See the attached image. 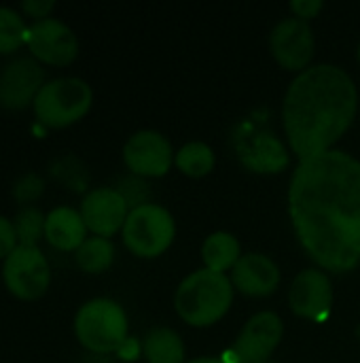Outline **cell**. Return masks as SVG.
I'll return each instance as SVG.
<instances>
[{"label": "cell", "instance_id": "cell-1", "mask_svg": "<svg viewBox=\"0 0 360 363\" xmlns=\"http://www.w3.org/2000/svg\"><path fill=\"white\" fill-rule=\"evenodd\" d=\"M289 213L301 247L323 270L348 272L359 266L360 160L344 149L299 160Z\"/></svg>", "mask_w": 360, "mask_h": 363}, {"label": "cell", "instance_id": "cell-2", "mask_svg": "<svg viewBox=\"0 0 360 363\" xmlns=\"http://www.w3.org/2000/svg\"><path fill=\"white\" fill-rule=\"evenodd\" d=\"M359 111V89L348 70L335 64H314L289 85L282 121L291 149L299 160L331 151L352 125Z\"/></svg>", "mask_w": 360, "mask_h": 363}, {"label": "cell", "instance_id": "cell-3", "mask_svg": "<svg viewBox=\"0 0 360 363\" xmlns=\"http://www.w3.org/2000/svg\"><path fill=\"white\" fill-rule=\"evenodd\" d=\"M233 283L227 274L208 268L185 277L174 294V306L182 321L193 328H208L223 319L233 302Z\"/></svg>", "mask_w": 360, "mask_h": 363}, {"label": "cell", "instance_id": "cell-4", "mask_svg": "<svg viewBox=\"0 0 360 363\" xmlns=\"http://www.w3.org/2000/svg\"><path fill=\"white\" fill-rule=\"evenodd\" d=\"M127 315L121 304L108 298H93L85 302L74 317L76 340L91 353L121 351L127 338Z\"/></svg>", "mask_w": 360, "mask_h": 363}, {"label": "cell", "instance_id": "cell-5", "mask_svg": "<svg viewBox=\"0 0 360 363\" xmlns=\"http://www.w3.org/2000/svg\"><path fill=\"white\" fill-rule=\"evenodd\" d=\"M93 91L85 79L57 77L47 81L34 98L36 119L47 128H66L91 108Z\"/></svg>", "mask_w": 360, "mask_h": 363}, {"label": "cell", "instance_id": "cell-6", "mask_svg": "<svg viewBox=\"0 0 360 363\" xmlns=\"http://www.w3.org/2000/svg\"><path fill=\"white\" fill-rule=\"evenodd\" d=\"M125 247L138 257H157L170 249L176 236V221L172 213L155 202L136 204L129 208L121 230Z\"/></svg>", "mask_w": 360, "mask_h": 363}, {"label": "cell", "instance_id": "cell-7", "mask_svg": "<svg viewBox=\"0 0 360 363\" xmlns=\"http://www.w3.org/2000/svg\"><path fill=\"white\" fill-rule=\"evenodd\" d=\"M233 147L238 160L252 172L276 174L286 170L291 153L286 145L263 121L246 119L233 132Z\"/></svg>", "mask_w": 360, "mask_h": 363}, {"label": "cell", "instance_id": "cell-8", "mask_svg": "<svg viewBox=\"0 0 360 363\" xmlns=\"http://www.w3.org/2000/svg\"><path fill=\"white\" fill-rule=\"evenodd\" d=\"M2 277L6 289L19 300H38L49 289L51 270L38 247L17 245V249L4 259Z\"/></svg>", "mask_w": 360, "mask_h": 363}, {"label": "cell", "instance_id": "cell-9", "mask_svg": "<svg viewBox=\"0 0 360 363\" xmlns=\"http://www.w3.org/2000/svg\"><path fill=\"white\" fill-rule=\"evenodd\" d=\"M284 336V323L274 311H261L252 315L242 328L236 347L229 349L223 359L227 363H265L278 349Z\"/></svg>", "mask_w": 360, "mask_h": 363}, {"label": "cell", "instance_id": "cell-10", "mask_svg": "<svg viewBox=\"0 0 360 363\" xmlns=\"http://www.w3.org/2000/svg\"><path fill=\"white\" fill-rule=\"evenodd\" d=\"M269 49L282 68L295 70L299 74L301 70L310 68L314 57V30L306 19L284 17L269 32Z\"/></svg>", "mask_w": 360, "mask_h": 363}, {"label": "cell", "instance_id": "cell-11", "mask_svg": "<svg viewBox=\"0 0 360 363\" xmlns=\"http://www.w3.org/2000/svg\"><path fill=\"white\" fill-rule=\"evenodd\" d=\"M174 157L170 138L157 130H138L123 145V162L138 177H163Z\"/></svg>", "mask_w": 360, "mask_h": 363}, {"label": "cell", "instance_id": "cell-12", "mask_svg": "<svg viewBox=\"0 0 360 363\" xmlns=\"http://www.w3.org/2000/svg\"><path fill=\"white\" fill-rule=\"evenodd\" d=\"M25 43L32 55L51 66H66L79 55V38L62 19H38L28 28Z\"/></svg>", "mask_w": 360, "mask_h": 363}, {"label": "cell", "instance_id": "cell-13", "mask_svg": "<svg viewBox=\"0 0 360 363\" xmlns=\"http://www.w3.org/2000/svg\"><path fill=\"white\" fill-rule=\"evenodd\" d=\"M129 215V202L115 187H95L85 194L81 202V217L93 236H112L123 230Z\"/></svg>", "mask_w": 360, "mask_h": 363}, {"label": "cell", "instance_id": "cell-14", "mask_svg": "<svg viewBox=\"0 0 360 363\" xmlns=\"http://www.w3.org/2000/svg\"><path fill=\"white\" fill-rule=\"evenodd\" d=\"M289 304L295 315L312 321L327 319L333 306V283L323 268L301 270L289 289Z\"/></svg>", "mask_w": 360, "mask_h": 363}, {"label": "cell", "instance_id": "cell-15", "mask_svg": "<svg viewBox=\"0 0 360 363\" xmlns=\"http://www.w3.org/2000/svg\"><path fill=\"white\" fill-rule=\"evenodd\" d=\"M45 85V70L34 57H17L0 70V106L8 111L34 104L40 87Z\"/></svg>", "mask_w": 360, "mask_h": 363}, {"label": "cell", "instance_id": "cell-16", "mask_svg": "<svg viewBox=\"0 0 360 363\" xmlns=\"http://www.w3.org/2000/svg\"><path fill=\"white\" fill-rule=\"evenodd\" d=\"M231 283L246 296L263 298L280 285V268L265 253H246L231 270Z\"/></svg>", "mask_w": 360, "mask_h": 363}, {"label": "cell", "instance_id": "cell-17", "mask_svg": "<svg viewBox=\"0 0 360 363\" xmlns=\"http://www.w3.org/2000/svg\"><path fill=\"white\" fill-rule=\"evenodd\" d=\"M85 234L87 225L81 217V211L70 206H57L45 219V238L59 251H76L87 240Z\"/></svg>", "mask_w": 360, "mask_h": 363}, {"label": "cell", "instance_id": "cell-18", "mask_svg": "<svg viewBox=\"0 0 360 363\" xmlns=\"http://www.w3.org/2000/svg\"><path fill=\"white\" fill-rule=\"evenodd\" d=\"M242 257V247L240 240L225 230L212 232L204 245H202V259H204V268L214 270V272H227L233 270V266L240 262Z\"/></svg>", "mask_w": 360, "mask_h": 363}, {"label": "cell", "instance_id": "cell-19", "mask_svg": "<svg viewBox=\"0 0 360 363\" xmlns=\"http://www.w3.org/2000/svg\"><path fill=\"white\" fill-rule=\"evenodd\" d=\"M142 353L149 363H185V342L172 328H153L142 340Z\"/></svg>", "mask_w": 360, "mask_h": 363}, {"label": "cell", "instance_id": "cell-20", "mask_svg": "<svg viewBox=\"0 0 360 363\" xmlns=\"http://www.w3.org/2000/svg\"><path fill=\"white\" fill-rule=\"evenodd\" d=\"M74 259L83 272L100 274L110 268L115 259V245L104 236H91L76 249Z\"/></svg>", "mask_w": 360, "mask_h": 363}, {"label": "cell", "instance_id": "cell-21", "mask_svg": "<svg viewBox=\"0 0 360 363\" xmlns=\"http://www.w3.org/2000/svg\"><path fill=\"white\" fill-rule=\"evenodd\" d=\"M214 162H216L214 151L204 140L185 143L176 151V157H174V164L178 166V170L189 177H206L208 172H212Z\"/></svg>", "mask_w": 360, "mask_h": 363}, {"label": "cell", "instance_id": "cell-22", "mask_svg": "<svg viewBox=\"0 0 360 363\" xmlns=\"http://www.w3.org/2000/svg\"><path fill=\"white\" fill-rule=\"evenodd\" d=\"M28 36V28L23 17L11 9V6H0V53H13L17 51Z\"/></svg>", "mask_w": 360, "mask_h": 363}, {"label": "cell", "instance_id": "cell-23", "mask_svg": "<svg viewBox=\"0 0 360 363\" xmlns=\"http://www.w3.org/2000/svg\"><path fill=\"white\" fill-rule=\"evenodd\" d=\"M45 219L47 217L38 208H32V206L21 208L13 221L19 245L36 247V242L45 236Z\"/></svg>", "mask_w": 360, "mask_h": 363}, {"label": "cell", "instance_id": "cell-24", "mask_svg": "<svg viewBox=\"0 0 360 363\" xmlns=\"http://www.w3.org/2000/svg\"><path fill=\"white\" fill-rule=\"evenodd\" d=\"M13 194H15V198L19 202H32V200H36L42 194V181H40V177H36V174H23L15 183Z\"/></svg>", "mask_w": 360, "mask_h": 363}, {"label": "cell", "instance_id": "cell-25", "mask_svg": "<svg viewBox=\"0 0 360 363\" xmlns=\"http://www.w3.org/2000/svg\"><path fill=\"white\" fill-rule=\"evenodd\" d=\"M17 249V232L11 219L0 215V257H8Z\"/></svg>", "mask_w": 360, "mask_h": 363}, {"label": "cell", "instance_id": "cell-26", "mask_svg": "<svg viewBox=\"0 0 360 363\" xmlns=\"http://www.w3.org/2000/svg\"><path fill=\"white\" fill-rule=\"evenodd\" d=\"M323 6H325L323 0H293V2H291L293 15L299 17V19H306V21H308L310 17H316V15L320 13Z\"/></svg>", "mask_w": 360, "mask_h": 363}, {"label": "cell", "instance_id": "cell-27", "mask_svg": "<svg viewBox=\"0 0 360 363\" xmlns=\"http://www.w3.org/2000/svg\"><path fill=\"white\" fill-rule=\"evenodd\" d=\"M55 2L53 0H23L21 2V9L30 15V17H36L38 19H47L49 13L53 11Z\"/></svg>", "mask_w": 360, "mask_h": 363}, {"label": "cell", "instance_id": "cell-28", "mask_svg": "<svg viewBox=\"0 0 360 363\" xmlns=\"http://www.w3.org/2000/svg\"><path fill=\"white\" fill-rule=\"evenodd\" d=\"M187 363H227L223 357H212V355H206V357H195Z\"/></svg>", "mask_w": 360, "mask_h": 363}, {"label": "cell", "instance_id": "cell-29", "mask_svg": "<svg viewBox=\"0 0 360 363\" xmlns=\"http://www.w3.org/2000/svg\"><path fill=\"white\" fill-rule=\"evenodd\" d=\"M356 57H359V64H360V43H359V47H356Z\"/></svg>", "mask_w": 360, "mask_h": 363}, {"label": "cell", "instance_id": "cell-30", "mask_svg": "<svg viewBox=\"0 0 360 363\" xmlns=\"http://www.w3.org/2000/svg\"><path fill=\"white\" fill-rule=\"evenodd\" d=\"M265 363H278V362H265Z\"/></svg>", "mask_w": 360, "mask_h": 363}]
</instances>
